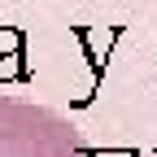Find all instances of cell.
Wrapping results in <instances>:
<instances>
[{
	"mask_svg": "<svg viewBox=\"0 0 157 157\" xmlns=\"http://www.w3.org/2000/svg\"><path fill=\"white\" fill-rule=\"evenodd\" d=\"M26 109L31 105H13V101H0V157H5V148H9V140L17 135V127H22V118H26ZM22 157H87V148L70 135V127L57 118V122L39 135V140L22 153Z\"/></svg>",
	"mask_w": 157,
	"mask_h": 157,
	"instance_id": "6da1fadb",
	"label": "cell"
},
{
	"mask_svg": "<svg viewBox=\"0 0 157 157\" xmlns=\"http://www.w3.org/2000/svg\"><path fill=\"white\" fill-rule=\"evenodd\" d=\"M26 35L17 26H0V83H22V78H31L26 70Z\"/></svg>",
	"mask_w": 157,
	"mask_h": 157,
	"instance_id": "7a4b0ae2",
	"label": "cell"
}]
</instances>
